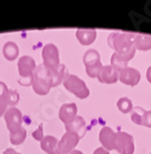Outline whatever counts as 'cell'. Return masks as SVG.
<instances>
[{
    "label": "cell",
    "instance_id": "cell-1",
    "mask_svg": "<svg viewBox=\"0 0 151 154\" xmlns=\"http://www.w3.org/2000/svg\"><path fill=\"white\" fill-rule=\"evenodd\" d=\"M107 44L115 53L126 57L129 60L135 55V35L128 32H113L107 38Z\"/></svg>",
    "mask_w": 151,
    "mask_h": 154
},
{
    "label": "cell",
    "instance_id": "cell-2",
    "mask_svg": "<svg viewBox=\"0 0 151 154\" xmlns=\"http://www.w3.org/2000/svg\"><path fill=\"white\" fill-rule=\"evenodd\" d=\"M32 88L40 96L47 95L51 88V78L49 70L44 65H39L33 72Z\"/></svg>",
    "mask_w": 151,
    "mask_h": 154
},
{
    "label": "cell",
    "instance_id": "cell-3",
    "mask_svg": "<svg viewBox=\"0 0 151 154\" xmlns=\"http://www.w3.org/2000/svg\"><path fill=\"white\" fill-rule=\"evenodd\" d=\"M19 80L18 83L23 86H30L33 82V72L36 70V60L31 56L24 55L17 62Z\"/></svg>",
    "mask_w": 151,
    "mask_h": 154
},
{
    "label": "cell",
    "instance_id": "cell-4",
    "mask_svg": "<svg viewBox=\"0 0 151 154\" xmlns=\"http://www.w3.org/2000/svg\"><path fill=\"white\" fill-rule=\"evenodd\" d=\"M63 85L65 90H68L73 95H75L80 99H86L90 95V91L88 88L87 84L74 75H67V77L63 80Z\"/></svg>",
    "mask_w": 151,
    "mask_h": 154
},
{
    "label": "cell",
    "instance_id": "cell-5",
    "mask_svg": "<svg viewBox=\"0 0 151 154\" xmlns=\"http://www.w3.org/2000/svg\"><path fill=\"white\" fill-rule=\"evenodd\" d=\"M42 58H43V65L47 69H56L60 65L58 48L53 43L45 44L43 50H42Z\"/></svg>",
    "mask_w": 151,
    "mask_h": 154
},
{
    "label": "cell",
    "instance_id": "cell-6",
    "mask_svg": "<svg viewBox=\"0 0 151 154\" xmlns=\"http://www.w3.org/2000/svg\"><path fill=\"white\" fill-rule=\"evenodd\" d=\"M115 150L120 154H134L135 146L132 135L124 131H119L116 135Z\"/></svg>",
    "mask_w": 151,
    "mask_h": 154
},
{
    "label": "cell",
    "instance_id": "cell-7",
    "mask_svg": "<svg viewBox=\"0 0 151 154\" xmlns=\"http://www.w3.org/2000/svg\"><path fill=\"white\" fill-rule=\"evenodd\" d=\"M80 137L75 133L65 131L61 139L58 141L57 154H69L73 150H75L76 146L80 143Z\"/></svg>",
    "mask_w": 151,
    "mask_h": 154
},
{
    "label": "cell",
    "instance_id": "cell-8",
    "mask_svg": "<svg viewBox=\"0 0 151 154\" xmlns=\"http://www.w3.org/2000/svg\"><path fill=\"white\" fill-rule=\"evenodd\" d=\"M3 116H4L5 124H7V127L10 133L18 131L23 127V116H22L19 109L15 108V107L8 108Z\"/></svg>",
    "mask_w": 151,
    "mask_h": 154
},
{
    "label": "cell",
    "instance_id": "cell-9",
    "mask_svg": "<svg viewBox=\"0 0 151 154\" xmlns=\"http://www.w3.org/2000/svg\"><path fill=\"white\" fill-rule=\"evenodd\" d=\"M119 81L129 86H135L141 81V72L135 68L126 67L119 71Z\"/></svg>",
    "mask_w": 151,
    "mask_h": 154
},
{
    "label": "cell",
    "instance_id": "cell-10",
    "mask_svg": "<svg viewBox=\"0 0 151 154\" xmlns=\"http://www.w3.org/2000/svg\"><path fill=\"white\" fill-rule=\"evenodd\" d=\"M116 135H117V133H115V131L110 128V127H108V126H104L100 131L99 140H100L103 148H104L105 150H107L108 152L112 151V150H115Z\"/></svg>",
    "mask_w": 151,
    "mask_h": 154
},
{
    "label": "cell",
    "instance_id": "cell-11",
    "mask_svg": "<svg viewBox=\"0 0 151 154\" xmlns=\"http://www.w3.org/2000/svg\"><path fill=\"white\" fill-rule=\"evenodd\" d=\"M97 79L101 83L105 84H114L119 80V71L116 70L113 66L107 65L103 66L101 69L100 75H97Z\"/></svg>",
    "mask_w": 151,
    "mask_h": 154
},
{
    "label": "cell",
    "instance_id": "cell-12",
    "mask_svg": "<svg viewBox=\"0 0 151 154\" xmlns=\"http://www.w3.org/2000/svg\"><path fill=\"white\" fill-rule=\"evenodd\" d=\"M77 111H78V109H77L76 103H63L61 106V108L59 109L58 116L64 124H67L70 121H72L74 118H76Z\"/></svg>",
    "mask_w": 151,
    "mask_h": 154
},
{
    "label": "cell",
    "instance_id": "cell-13",
    "mask_svg": "<svg viewBox=\"0 0 151 154\" xmlns=\"http://www.w3.org/2000/svg\"><path fill=\"white\" fill-rule=\"evenodd\" d=\"M65 126V131H71V133L77 134L78 136L82 138L85 135V128H86V122L83 119V116H78L74 118L72 121H70L69 123L64 124Z\"/></svg>",
    "mask_w": 151,
    "mask_h": 154
},
{
    "label": "cell",
    "instance_id": "cell-14",
    "mask_svg": "<svg viewBox=\"0 0 151 154\" xmlns=\"http://www.w3.org/2000/svg\"><path fill=\"white\" fill-rule=\"evenodd\" d=\"M76 38L82 45H90L97 39V30L95 29L78 28L76 30Z\"/></svg>",
    "mask_w": 151,
    "mask_h": 154
},
{
    "label": "cell",
    "instance_id": "cell-15",
    "mask_svg": "<svg viewBox=\"0 0 151 154\" xmlns=\"http://www.w3.org/2000/svg\"><path fill=\"white\" fill-rule=\"evenodd\" d=\"M49 73H51V88H56L63 82L64 78L67 77V75H69V71H68L67 67L64 65L60 64L56 69L49 70Z\"/></svg>",
    "mask_w": 151,
    "mask_h": 154
},
{
    "label": "cell",
    "instance_id": "cell-16",
    "mask_svg": "<svg viewBox=\"0 0 151 154\" xmlns=\"http://www.w3.org/2000/svg\"><path fill=\"white\" fill-rule=\"evenodd\" d=\"M3 56L9 62H13L17 58L18 54H19V49H18V45L13 41H8L5 42L4 45H3L2 49Z\"/></svg>",
    "mask_w": 151,
    "mask_h": 154
},
{
    "label": "cell",
    "instance_id": "cell-17",
    "mask_svg": "<svg viewBox=\"0 0 151 154\" xmlns=\"http://www.w3.org/2000/svg\"><path fill=\"white\" fill-rule=\"evenodd\" d=\"M58 139L54 136H45L41 141V149L47 154H57Z\"/></svg>",
    "mask_w": 151,
    "mask_h": 154
},
{
    "label": "cell",
    "instance_id": "cell-18",
    "mask_svg": "<svg viewBox=\"0 0 151 154\" xmlns=\"http://www.w3.org/2000/svg\"><path fill=\"white\" fill-rule=\"evenodd\" d=\"M135 49L139 51L151 50V35H145V33L135 35Z\"/></svg>",
    "mask_w": 151,
    "mask_h": 154
},
{
    "label": "cell",
    "instance_id": "cell-19",
    "mask_svg": "<svg viewBox=\"0 0 151 154\" xmlns=\"http://www.w3.org/2000/svg\"><path fill=\"white\" fill-rule=\"evenodd\" d=\"M83 62H84L85 67L86 66H92V65L101 64V56L100 53L97 50L90 49L85 52L84 56H83Z\"/></svg>",
    "mask_w": 151,
    "mask_h": 154
},
{
    "label": "cell",
    "instance_id": "cell-20",
    "mask_svg": "<svg viewBox=\"0 0 151 154\" xmlns=\"http://www.w3.org/2000/svg\"><path fill=\"white\" fill-rule=\"evenodd\" d=\"M129 62H130V60H129L126 57L117 54V53H114V54L112 55V57H110V66H113L118 71H120V70L129 67L128 66Z\"/></svg>",
    "mask_w": 151,
    "mask_h": 154
},
{
    "label": "cell",
    "instance_id": "cell-21",
    "mask_svg": "<svg viewBox=\"0 0 151 154\" xmlns=\"http://www.w3.org/2000/svg\"><path fill=\"white\" fill-rule=\"evenodd\" d=\"M26 137H27V131L25 127H22L18 131L10 133V141L14 146H19L25 141Z\"/></svg>",
    "mask_w": 151,
    "mask_h": 154
},
{
    "label": "cell",
    "instance_id": "cell-22",
    "mask_svg": "<svg viewBox=\"0 0 151 154\" xmlns=\"http://www.w3.org/2000/svg\"><path fill=\"white\" fill-rule=\"evenodd\" d=\"M145 114L146 111L144 110L141 107H135L132 110V114H131V120L134 124L139 126H144V119H145Z\"/></svg>",
    "mask_w": 151,
    "mask_h": 154
},
{
    "label": "cell",
    "instance_id": "cell-23",
    "mask_svg": "<svg viewBox=\"0 0 151 154\" xmlns=\"http://www.w3.org/2000/svg\"><path fill=\"white\" fill-rule=\"evenodd\" d=\"M117 107L118 109L122 113H129L133 110V103L131 101L130 98L128 97H122L117 101Z\"/></svg>",
    "mask_w": 151,
    "mask_h": 154
},
{
    "label": "cell",
    "instance_id": "cell-24",
    "mask_svg": "<svg viewBox=\"0 0 151 154\" xmlns=\"http://www.w3.org/2000/svg\"><path fill=\"white\" fill-rule=\"evenodd\" d=\"M5 101H7L8 106H11V107H14L15 105H17L18 101H19L18 92H16L14 90H9L7 95H5Z\"/></svg>",
    "mask_w": 151,
    "mask_h": 154
},
{
    "label": "cell",
    "instance_id": "cell-25",
    "mask_svg": "<svg viewBox=\"0 0 151 154\" xmlns=\"http://www.w3.org/2000/svg\"><path fill=\"white\" fill-rule=\"evenodd\" d=\"M32 138L36 141H40L41 142L44 138V135H43V124H40L39 127L36 129V131L32 133Z\"/></svg>",
    "mask_w": 151,
    "mask_h": 154
},
{
    "label": "cell",
    "instance_id": "cell-26",
    "mask_svg": "<svg viewBox=\"0 0 151 154\" xmlns=\"http://www.w3.org/2000/svg\"><path fill=\"white\" fill-rule=\"evenodd\" d=\"M7 110H8V103L5 101V98H0V116H4Z\"/></svg>",
    "mask_w": 151,
    "mask_h": 154
},
{
    "label": "cell",
    "instance_id": "cell-27",
    "mask_svg": "<svg viewBox=\"0 0 151 154\" xmlns=\"http://www.w3.org/2000/svg\"><path fill=\"white\" fill-rule=\"evenodd\" d=\"M144 126L151 128V110L146 111L145 114V119H144Z\"/></svg>",
    "mask_w": 151,
    "mask_h": 154
},
{
    "label": "cell",
    "instance_id": "cell-28",
    "mask_svg": "<svg viewBox=\"0 0 151 154\" xmlns=\"http://www.w3.org/2000/svg\"><path fill=\"white\" fill-rule=\"evenodd\" d=\"M8 91H9V88H8V86L5 85V83L0 81V98H5V95H7Z\"/></svg>",
    "mask_w": 151,
    "mask_h": 154
},
{
    "label": "cell",
    "instance_id": "cell-29",
    "mask_svg": "<svg viewBox=\"0 0 151 154\" xmlns=\"http://www.w3.org/2000/svg\"><path fill=\"white\" fill-rule=\"evenodd\" d=\"M93 154H110V153L107 150H105L103 146H100V148H97V149L93 152Z\"/></svg>",
    "mask_w": 151,
    "mask_h": 154
},
{
    "label": "cell",
    "instance_id": "cell-30",
    "mask_svg": "<svg viewBox=\"0 0 151 154\" xmlns=\"http://www.w3.org/2000/svg\"><path fill=\"white\" fill-rule=\"evenodd\" d=\"M2 154H22V153H18V152H16L15 150L12 149V148H8Z\"/></svg>",
    "mask_w": 151,
    "mask_h": 154
},
{
    "label": "cell",
    "instance_id": "cell-31",
    "mask_svg": "<svg viewBox=\"0 0 151 154\" xmlns=\"http://www.w3.org/2000/svg\"><path fill=\"white\" fill-rule=\"evenodd\" d=\"M147 80H148V82L151 84V66L147 69Z\"/></svg>",
    "mask_w": 151,
    "mask_h": 154
},
{
    "label": "cell",
    "instance_id": "cell-32",
    "mask_svg": "<svg viewBox=\"0 0 151 154\" xmlns=\"http://www.w3.org/2000/svg\"><path fill=\"white\" fill-rule=\"evenodd\" d=\"M69 154H83V152L80 151V150H73V151L70 152Z\"/></svg>",
    "mask_w": 151,
    "mask_h": 154
},
{
    "label": "cell",
    "instance_id": "cell-33",
    "mask_svg": "<svg viewBox=\"0 0 151 154\" xmlns=\"http://www.w3.org/2000/svg\"><path fill=\"white\" fill-rule=\"evenodd\" d=\"M150 154H151V153H150Z\"/></svg>",
    "mask_w": 151,
    "mask_h": 154
}]
</instances>
